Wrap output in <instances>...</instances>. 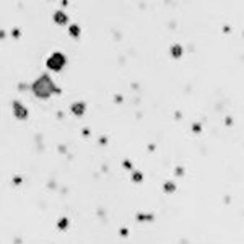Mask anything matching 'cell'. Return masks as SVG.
<instances>
[{
    "instance_id": "3957f363",
    "label": "cell",
    "mask_w": 244,
    "mask_h": 244,
    "mask_svg": "<svg viewBox=\"0 0 244 244\" xmlns=\"http://www.w3.org/2000/svg\"><path fill=\"white\" fill-rule=\"evenodd\" d=\"M13 112L20 121H24V119L28 117V111H26V108L20 101H13Z\"/></svg>"
},
{
    "instance_id": "8992f818",
    "label": "cell",
    "mask_w": 244,
    "mask_h": 244,
    "mask_svg": "<svg viewBox=\"0 0 244 244\" xmlns=\"http://www.w3.org/2000/svg\"><path fill=\"white\" fill-rule=\"evenodd\" d=\"M171 54H173V57H176V59H179L181 57V54H182V49H181V46H173V49H171Z\"/></svg>"
},
{
    "instance_id": "277c9868",
    "label": "cell",
    "mask_w": 244,
    "mask_h": 244,
    "mask_svg": "<svg viewBox=\"0 0 244 244\" xmlns=\"http://www.w3.org/2000/svg\"><path fill=\"white\" fill-rule=\"evenodd\" d=\"M85 109H86L85 103H75V104H72V112L77 116H81L85 112Z\"/></svg>"
},
{
    "instance_id": "7a4b0ae2",
    "label": "cell",
    "mask_w": 244,
    "mask_h": 244,
    "mask_svg": "<svg viewBox=\"0 0 244 244\" xmlns=\"http://www.w3.org/2000/svg\"><path fill=\"white\" fill-rule=\"evenodd\" d=\"M65 62H67V59H65V56H63V54H60V52H54L52 56H51V57L47 59L46 65H47L51 70H56V72H59V70H62V68H63Z\"/></svg>"
},
{
    "instance_id": "ba28073f",
    "label": "cell",
    "mask_w": 244,
    "mask_h": 244,
    "mask_svg": "<svg viewBox=\"0 0 244 244\" xmlns=\"http://www.w3.org/2000/svg\"><path fill=\"white\" fill-rule=\"evenodd\" d=\"M166 190H168V192L174 190V185H173V184H169V182H168V184H166Z\"/></svg>"
},
{
    "instance_id": "5b68a950",
    "label": "cell",
    "mask_w": 244,
    "mask_h": 244,
    "mask_svg": "<svg viewBox=\"0 0 244 244\" xmlns=\"http://www.w3.org/2000/svg\"><path fill=\"white\" fill-rule=\"evenodd\" d=\"M54 20H56V23L63 24V23L67 21V15L62 13V11H56V15H54Z\"/></svg>"
},
{
    "instance_id": "6da1fadb",
    "label": "cell",
    "mask_w": 244,
    "mask_h": 244,
    "mask_svg": "<svg viewBox=\"0 0 244 244\" xmlns=\"http://www.w3.org/2000/svg\"><path fill=\"white\" fill-rule=\"evenodd\" d=\"M31 91L38 98L46 99V98H49L51 94L59 93L60 90L56 86V85H54V81L51 80V77H49V75H41V77H39L38 80L31 85Z\"/></svg>"
},
{
    "instance_id": "52a82bcc",
    "label": "cell",
    "mask_w": 244,
    "mask_h": 244,
    "mask_svg": "<svg viewBox=\"0 0 244 244\" xmlns=\"http://www.w3.org/2000/svg\"><path fill=\"white\" fill-rule=\"evenodd\" d=\"M70 34L78 36V34H80V28H78V26H75V24H73V26H70Z\"/></svg>"
}]
</instances>
